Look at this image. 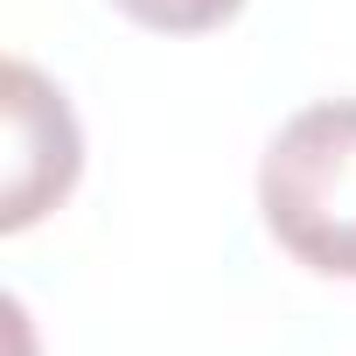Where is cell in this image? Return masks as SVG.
<instances>
[{
	"mask_svg": "<svg viewBox=\"0 0 356 356\" xmlns=\"http://www.w3.org/2000/svg\"><path fill=\"white\" fill-rule=\"evenodd\" d=\"M259 217L286 259L356 280V98L300 105L259 161Z\"/></svg>",
	"mask_w": 356,
	"mask_h": 356,
	"instance_id": "6da1fadb",
	"label": "cell"
},
{
	"mask_svg": "<svg viewBox=\"0 0 356 356\" xmlns=\"http://www.w3.org/2000/svg\"><path fill=\"white\" fill-rule=\"evenodd\" d=\"M77 168H84V140L63 91L35 63H8V210H0V231H29L49 203H63Z\"/></svg>",
	"mask_w": 356,
	"mask_h": 356,
	"instance_id": "7a4b0ae2",
	"label": "cell"
},
{
	"mask_svg": "<svg viewBox=\"0 0 356 356\" xmlns=\"http://www.w3.org/2000/svg\"><path fill=\"white\" fill-rule=\"evenodd\" d=\"M112 8L154 35H203V29H224L245 0H112Z\"/></svg>",
	"mask_w": 356,
	"mask_h": 356,
	"instance_id": "3957f363",
	"label": "cell"
}]
</instances>
